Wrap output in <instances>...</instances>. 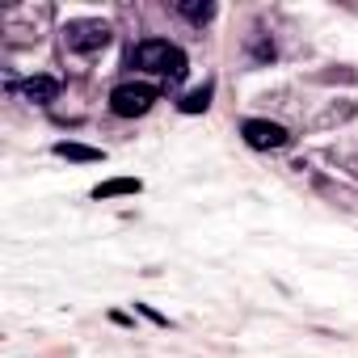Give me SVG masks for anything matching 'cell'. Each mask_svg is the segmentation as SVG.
<instances>
[{"label":"cell","mask_w":358,"mask_h":358,"mask_svg":"<svg viewBox=\"0 0 358 358\" xmlns=\"http://www.w3.org/2000/svg\"><path fill=\"white\" fill-rule=\"evenodd\" d=\"M131 64L143 68V72H156V76H169V80H182L186 76V51L173 47L164 38H143L135 51H131Z\"/></svg>","instance_id":"1"},{"label":"cell","mask_w":358,"mask_h":358,"mask_svg":"<svg viewBox=\"0 0 358 358\" xmlns=\"http://www.w3.org/2000/svg\"><path fill=\"white\" fill-rule=\"evenodd\" d=\"M106 43H110V26L101 17H76L64 26V47L72 55H97Z\"/></svg>","instance_id":"2"},{"label":"cell","mask_w":358,"mask_h":358,"mask_svg":"<svg viewBox=\"0 0 358 358\" xmlns=\"http://www.w3.org/2000/svg\"><path fill=\"white\" fill-rule=\"evenodd\" d=\"M156 97H160L156 85H118L110 93V110L118 118H139V114H148L156 106Z\"/></svg>","instance_id":"3"},{"label":"cell","mask_w":358,"mask_h":358,"mask_svg":"<svg viewBox=\"0 0 358 358\" xmlns=\"http://www.w3.org/2000/svg\"><path fill=\"white\" fill-rule=\"evenodd\" d=\"M241 135H245V143L257 148V152H278V148L291 143V131H287L282 122H270V118H245V122H241Z\"/></svg>","instance_id":"4"},{"label":"cell","mask_w":358,"mask_h":358,"mask_svg":"<svg viewBox=\"0 0 358 358\" xmlns=\"http://www.w3.org/2000/svg\"><path fill=\"white\" fill-rule=\"evenodd\" d=\"M13 93H22V97L34 101V106H51V101L59 97V80H55V76H30L26 85H13Z\"/></svg>","instance_id":"5"},{"label":"cell","mask_w":358,"mask_h":358,"mask_svg":"<svg viewBox=\"0 0 358 358\" xmlns=\"http://www.w3.org/2000/svg\"><path fill=\"white\" fill-rule=\"evenodd\" d=\"M139 190H143L139 177H110V182L93 186V199H97V203H106V199H122V194H139Z\"/></svg>","instance_id":"6"},{"label":"cell","mask_w":358,"mask_h":358,"mask_svg":"<svg viewBox=\"0 0 358 358\" xmlns=\"http://www.w3.org/2000/svg\"><path fill=\"white\" fill-rule=\"evenodd\" d=\"M55 156H64V160H72V164H97V160H106V152H101V148L72 143V139H59V143H55Z\"/></svg>","instance_id":"7"},{"label":"cell","mask_w":358,"mask_h":358,"mask_svg":"<svg viewBox=\"0 0 358 358\" xmlns=\"http://www.w3.org/2000/svg\"><path fill=\"white\" fill-rule=\"evenodd\" d=\"M211 97H215V80H207V85L190 89L182 101H177V110H182V114H203V110L211 106Z\"/></svg>","instance_id":"8"},{"label":"cell","mask_w":358,"mask_h":358,"mask_svg":"<svg viewBox=\"0 0 358 358\" xmlns=\"http://www.w3.org/2000/svg\"><path fill=\"white\" fill-rule=\"evenodd\" d=\"M177 13H182L186 22H194V26L215 22V5H211V0H182V5H177Z\"/></svg>","instance_id":"9"}]
</instances>
